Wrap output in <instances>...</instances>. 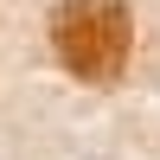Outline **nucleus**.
I'll return each mask as SVG.
<instances>
[{
  "label": "nucleus",
  "instance_id": "f257e3e1",
  "mask_svg": "<svg viewBox=\"0 0 160 160\" xmlns=\"http://www.w3.org/2000/svg\"><path fill=\"white\" fill-rule=\"evenodd\" d=\"M51 51L77 83H115L135 51L128 0H58L51 7Z\"/></svg>",
  "mask_w": 160,
  "mask_h": 160
}]
</instances>
